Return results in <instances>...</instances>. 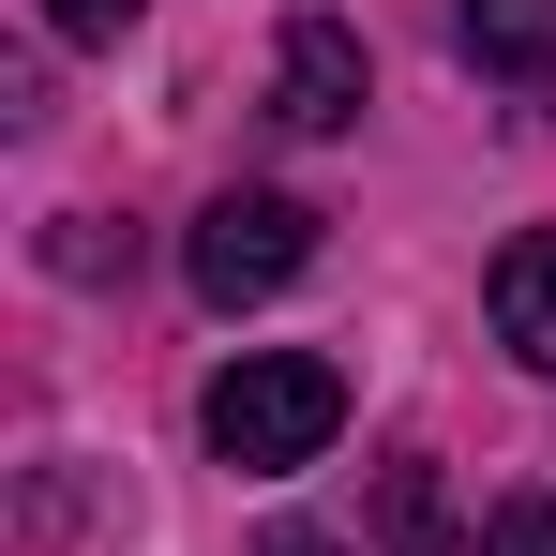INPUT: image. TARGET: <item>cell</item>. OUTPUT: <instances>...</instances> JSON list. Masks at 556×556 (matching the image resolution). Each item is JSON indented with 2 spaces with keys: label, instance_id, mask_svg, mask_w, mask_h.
I'll list each match as a JSON object with an SVG mask.
<instances>
[{
  "label": "cell",
  "instance_id": "6da1fadb",
  "mask_svg": "<svg viewBox=\"0 0 556 556\" xmlns=\"http://www.w3.org/2000/svg\"><path fill=\"white\" fill-rule=\"evenodd\" d=\"M195 437H211V466L286 481V466H316L346 437V362H316V346H241V362L195 391Z\"/></svg>",
  "mask_w": 556,
  "mask_h": 556
},
{
  "label": "cell",
  "instance_id": "7a4b0ae2",
  "mask_svg": "<svg viewBox=\"0 0 556 556\" xmlns=\"http://www.w3.org/2000/svg\"><path fill=\"white\" fill-rule=\"evenodd\" d=\"M181 271H195V301H211V316H241V301H271V286L316 271V211H301V195H271V181H226V195L181 226Z\"/></svg>",
  "mask_w": 556,
  "mask_h": 556
},
{
  "label": "cell",
  "instance_id": "3957f363",
  "mask_svg": "<svg viewBox=\"0 0 556 556\" xmlns=\"http://www.w3.org/2000/svg\"><path fill=\"white\" fill-rule=\"evenodd\" d=\"M362 91H376L362 30H346V15H286V46H271V121L286 136H346Z\"/></svg>",
  "mask_w": 556,
  "mask_h": 556
},
{
  "label": "cell",
  "instance_id": "277c9868",
  "mask_svg": "<svg viewBox=\"0 0 556 556\" xmlns=\"http://www.w3.org/2000/svg\"><path fill=\"white\" fill-rule=\"evenodd\" d=\"M481 316H496V346H511L527 376H556V226H511V241H496Z\"/></svg>",
  "mask_w": 556,
  "mask_h": 556
},
{
  "label": "cell",
  "instance_id": "5b68a950",
  "mask_svg": "<svg viewBox=\"0 0 556 556\" xmlns=\"http://www.w3.org/2000/svg\"><path fill=\"white\" fill-rule=\"evenodd\" d=\"M452 46L496 91H556V0H452Z\"/></svg>",
  "mask_w": 556,
  "mask_h": 556
},
{
  "label": "cell",
  "instance_id": "8992f818",
  "mask_svg": "<svg viewBox=\"0 0 556 556\" xmlns=\"http://www.w3.org/2000/svg\"><path fill=\"white\" fill-rule=\"evenodd\" d=\"M391 556H452V496H437V466H421V452L391 466Z\"/></svg>",
  "mask_w": 556,
  "mask_h": 556
},
{
  "label": "cell",
  "instance_id": "52a82bcc",
  "mask_svg": "<svg viewBox=\"0 0 556 556\" xmlns=\"http://www.w3.org/2000/svg\"><path fill=\"white\" fill-rule=\"evenodd\" d=\"M481 556H556V496H496L481 511Z\"/></svg>",
  "mask_w": 556,
  "mask_h": 556
},
{
  "label": "cell",
  "instance_id": "ba28073f",
  "mask_svg": "<svg viewBox=\"0 0 556 556\" xmlns=\"http://www.w3.org/2000/svg\"><path fill=\"white\" fill-rule=\"evenodd\" d=\"M136 15H151V0H46V30H61V46H121Z\"/></svg>",
  "mask_w": 556,
  "mask_h": 556
},
{
  "label": "cell",
  "instance_id": "9c48e42d",
  "mask_svg": "<svg viewBox=\"0 0 556 556\" xmlns=\"http://www.w3.org/2000/svg\"><path fill=\"white\" fill-rule=\"evenodd\" d=\"M256 556H346L331 527H256Z\"/></svg>",
  "mask_w": 556,
  "mask_h": 556
}]
</instances>
